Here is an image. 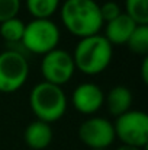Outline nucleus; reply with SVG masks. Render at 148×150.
Listing matches in <instances>:
<instances>
[{
	"label": "nucleus",
	"mask_w": 148,
	"mask_h": 150,
	"mask_svg": "<svg viewBox=\"0 0 148 150\" xmlns=\"http://www.w3.org/2000/svg\"><path fill=\"white\" fill-rule=\"evenodd\" d=\"M61 21L80 40L99 34L103 26L100 4L95 0H65L61 6Z\"/></svg>",
	"instance_id": "nucleus-1"
},
{
	"label": "nucleus",
	"mask_w": 148,
	"mask_h": 150,
	"mask_svg": "<svg viewBox=\"0 0 148 150\" xmlns=\"http://www.w3.org/2000/svg\"><path fill=\"white\" fill-rule=\"evenodd\" d=\"M113 50L110 42L103 35H92L87 38H81L73 54V61L76 69L81 73L95 76L102 73L110 63Z\"/></svg>",
	"instance_id": "nucleus-2"
},
{
	"label": "nucleus",
	"mask_w": 148,
	"mask_h": 150,
	"mask_svg": "<svg viewBox=\"0 0 148 150\" xmlns=\"http://www.w3.org/2000/svg\"><path fill=\"white\" fill-rule=\"evenodd\" d=\"M29 105L39 121L51 124L54 121H58L65 114L67 98L61 86L41 82L31 91Z\"/></svg>",
	"instance_id": "nucleus-3"
},
{
	"label": "nucleus",
	"mask_w": 148,
	"mask_h": 150,
	"mask_svg": "<svg viewBox=\"0 0 148 150\" xmlns=\"http://www.w3.org/2000/svg\"><path fill=\"white\" fill-rule=\"evenodd\" d=\"M60 29L51 19H32L25 23L22 45L34 54H48L60 42Z\"/></svg>",
	"instance_id": "nucleus-4"
},
{
	"label": "nucleus",
	"mask_w": 148,
	"mask_h": 150,
	"mask_svg": "<svg viewBox=\"0 0 148 150\" xmlns=\"http://www.w3.org/2000/svg\"><path fill=\"white\" fill-rule=\"evenodd\" d=\"M115 137L123 144L138 149L145 147L148 143V115L142 111H128L119 117L113 124Z\"/></svg>",
	"instance_id": "nucleus-5"
},
{
	"label": "nucleus",
	"mask_w": 148,
	"mask_h": 150,
	"mask_svg": "<svg viewBox=\"0 0 148 150\" xmlns=\"http://www.w3.org/2000/svg\"><path fill=\"white\" fill-rule=\"evenodd\" d=\"M29 64L22 52L7 50L0 54V92L12 93L28 80Z\"/></svg>",
	"instance_id": "nucleus-6"
},
{
	"label": "nucleus",
	"mask_w": 148,
	"mask_h": 150,
	"mask_svg": "<svg viewBox=\"0 0 148 150\" xmlns=\"http://www.w3.org/2000/svg\"><path fill=\"white\" fill-rule=\"evenodd\" d=\"M76 66L73 61V55L67 51L55 48L44 55L41 63V73L44 76V82H48L55 86H62L67 83L74 74Z\"/></svg>",
	"instance_id": "nucleus-7"
},
{
	"label": "nucleus",
	"mask_w": 148,
	"mask_h": 150,
	"mask_svg": "<svg viewBox=\"0 0 148 150\" xmlns=\"http://www.w3.org/2000/svg\"><path fill=\"white\" fill-rule=\"evenodd\" d=\"M79 137L92 150L107 149L116 139L113 124L102 117H93L81 122L79 128Z\"/></svg>",
	"instance_id": "nucleus-8"
},
{
	"label": "nucleus",
	"mask_w": 148,
	"mask_h": 150,
	"mask_svg": "<svg viewBox=\"0 0 148 150\" xmlns=\"http://www.w3.org/2000/svg\"><path fill=\"white\" fill-rule=\"evenodd\" d=\"M71 102L79 112L84 115H90L97 112L105 103V93L97 85L86 82L79 85L74 89L71 95Z\"/></svg>",
	"instance_id": "nucleus-9"
},
{
	"label": "nucleus",
	"mask_w": 148,
	"mask_h": 150,
	"mask_svg": "<svg viewBox=\"0 0 148 150\" xmlns=\"http://www.w3.org/2000/svg\"><path fill=\"white\" fill-rule=\"evenodd\" d=\"M138 25L126 15V13H121L118 18H115L110 22H106L105 26V38L110 42V45H122L126 44L129 37L132 35L134 29Z\"/></svg>",
	"instance_id": "nucleus-10"
},
{
	"label": "nucleus",
	"mask_w": 148,
	"mask_h": 150,
	"mask_svg": "<svg viewBox=\"0 0 148 150\" xmlns=\"http://www.w3.org/2000/svg\"><path fill=\"white\" fill-rule=\"evenodd\" d=\"M52 142V128L44 121H32L25 130V143L34 150L47 149Z\"/></svg>",
	"instance_id": "nucleus-11"
},
{
	"label": "nucleus",
	"mask_w": 148,
	"mask_h": 150,
	"mask_svg": "<svg viewBox=\"0 0 148 150\" xmlns=\"http://www.w3.org/2000/svg\"><path fill=\"white\" fill-rule=\"evenodd\" d=\"M105 102L107 105L109 112L115 117H119V115L131 111L132 93L125 86H115L109 91L107 95H105Z\"/></svg>",
	"instance_id": "nucleus-12"
},
{
	"label": "nucleus",
	"mask_w": 148,
	"mask_h": 150,
	"mask_svg": "<svg viewBox=\"0 0 148 150\" xmlns=\"http://www.w3.org/2000/svg\"><path fill=\"white\" fill-rule=\"evenodd\" d=\"M60 6V0H26L28 12L34 19H49Z\"/></svg>",
	"instance_id": "nucleus-13"
},
{
	"label": "nucleus",
	"mask_w": 148,
	"mask_h": 150,
	"mask_svg": "<svg viewBox=\"0 0 148 150\" xmlns=\"http://www.w3.org/2000/svg\"><path fill=\"white\" fill-rule=\"evenodd\" d=\"M23 31H25V23L18 16L0 23V35L4 41L10 44L20 42L23 37Z\"/></svg>",
	"instance_id": "nucleus-14"
},
{
	"label": "nucleus",
	"mask_w": 148,
	"mask_h": 150,
	"mask_svg": "<svg viewBox=\"0 0 148 150\" xmlns=\"http://www.w3.org/2000/svg\"><path fill=\"white\" fill-rule=\"evenodd\" d=\"M126 45L134 54L138 55H147L148 52V26L147 25H138L132 35L129 37Z\"/></svg>",
	"instance_id": "nucleus-15"
},
{
	"label": "nucleus",
	"mask_w": 148,
	"mask_h": 150,
	"mask_svg": "<svg viewBox=\"0 0 148 150\" xmlns=\"http://www.w3.org/2000/svg\"><path fill=\"white\" fill-rule=\"evenodd\" d=\"M126 15L137 25H148V0H126Z\"/></svg>",
	"instance_id": "nucleus-16"
},
{
	"label": "nucleus",
	"mask_w": 148,
	"mask_h": 150,
	"mask_svg": "<svg viewBox=\"0 0 148 150\" xmlns=\"http://www.w3.org/2000/svg\"><path fill=\"white\" fill-rule=\"evenodd\" d=\"M20 9V0H0V23L16 18Z\"/></svg>",
	"instance_id": "nucleus-17"
},
{
	"label": "nucleus",
	"mask_w": 148,
	"mask_h": 150,
	"mask_svg": "<svg viewBox=\"0 0 148 150\" xmlns=\"http://www.w3.org/2000/svg\"><path fill=\"white\" fill-rule=\"evenodd\" d=\"M121 13H122L121 6H119L116 1H106V3H103V4L100 6V16H102L103 23L113 21V19L118 18Z\"/></svg>",
	"instance_id": "nucleus-18"
},
{
	"label": "nucleus",
	"mask_w": 148,
	"mask_h": 150,
	"mask_svg": "<svg viewBox=\"0 0 148 150\" xmlns=\"http://www.w3.org/2000/svg\"><path fill=\"white\" fill-rule=\"evenodd\" d=\"M141 74H142V80H144V83H148V58H144V61H142V70H141Z\"/></svg>",
	"instance_id": "nucleus-19"
},
{
	"label": "nucleus",
	"mask_w": 148,
	"mask_h": 150,
	"mask_svg": "<svg viewBox=\"0 0 148 150\" xmlns=\"http://www.w3.org/2000/svg\"><path fill=\"white\" fill-rule=\"evenodd\" d=\"M116 150H141V149L134 147V146H128V144H122V146H119Z\"/></svg>",
	"instance_id": "nucleus-20"
},
{
	"label": "nucleus",
	"mask_w": 148,
	"mask_h": 150,
	"mask_svg": "<svg viewBox=\"0 0 148 150\" xmlns=\"http://www.w3.org/2000/svg\"><path fill=\"white\" fill-rule=\"evenodd\" d=\"M95 150H106V149H95Z\"/></svg>",
	"instance_id": "nucleus-21"
}]
</instances>
